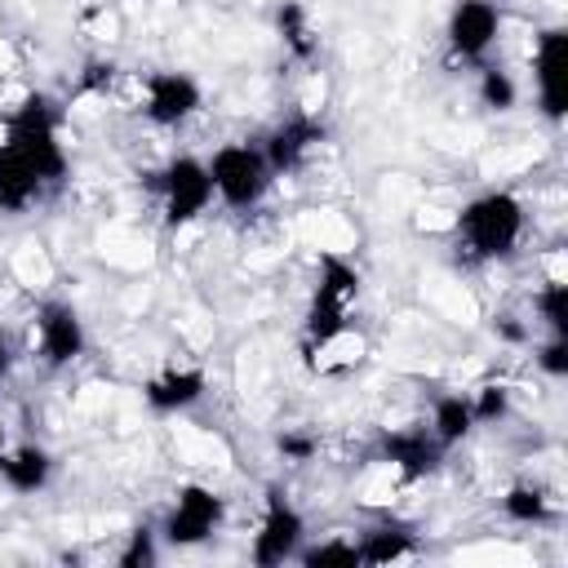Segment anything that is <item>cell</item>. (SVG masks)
Here are the masks:
<instances>
[{"instance_id":"23","label":"cell","mask_w":568,"mask_h":568,"mask_svg":"<svg viewBox=\"0 0 568 568\" xmlns=\"http://www.w3.org/2000/svg\"><path fill=\"white\" fill-rule=\"evenodd\" d=\"M479 102L493 106V111H510V106L519 102V84H515V75L501 71V67H484V71H479Z\"/></svg>"},{"instance_id":"12","label":"cell","mask_w":568,"mask_h":568,"mask_svg":"<svg viewBox=\"0 0 568 568\" xmlns=\"http://www.w3.org/2000/svg\"><path fill=\"white\" fill-rule=\"evenodd\" d=\"M324 138H328L324 120H315V115H288L284 124H275V129L266 133L262 155H266V164H271L275 178H280V173H297V169L320 151Z\"/></svg>"},{"instance_id":"6","label":"cell","mask_w":568,"mask_h":568,"mask_svg":"<svg viewBox=\"0 0 568 568\" xmlns=\"http://www.w3.org/2000/svg\"><path fill=\"white\" fill-rule=\"evenodd\" d=\"M306 546V519L302 510L280 493L271 488L266 493V510H262V524L253 532V546H248V559L257 568H280L288 559H297V550Z\"/></svg>"},{"instance_id":"8","label":"cell","mask_w":568,"mask_h":568,"mask_svg":"<svg viewBox=\"0 0 568 568\" xmlns=\"http://www.w3.org/2000/svg\"><path fill=\"white\" fill-rule=\"evenodd\" d=\"M200 106H204V89L186 71H151L146 84H142V115L160 129H173V124L191 120Z\"/></svg>"},{"instance_id":"26","label":"cell","mask_w":568,"mask_h":568,"mask_svg":"<svg viewBox=\"0 0 568 568\" xmlns=\"http://www.w3.org/2000/svg\"><path fill=\"white\" fill-rule=\"evenodd\" d=\"M537 368L546 373V377H568V337H555V333H546V342H537Z\"/></svg>"},{"instance_id":"11","label":"cell","mask_w":568,"mask_h":568,"mask_svg":"<svg viewBox=\"0 0 568 568\" xmlns=\"http://www.w3.org/2000/svg\"><path fill=\"white\" fill-rule=\"evenodd\" d=\"M497 31H501V9L493 0H457L444 27L448 49L462 62H484L488 49L497 44Z\"/></svg>"},{"instance_id":"9","label":"cell","mask_w":568,"mask_h":568,"mask_svg":"<svg viewBox=\"0 0 568 568\" xmlns=\"http://www.w3.org/2000/svg\"><path fill=\"white\" fill-rule=\"evenodd\" d=\"M89 337H84V320L71 302H40L36 311V351L44 359V368H67L84 355Z\"/></svg>"},{"instance_id":"15","label":"cell","mask_w":568,"mask_h":568,"mask_svg":"<svg viewBox=\"0 0 568 568\" xmlns=\"http://www.w3.org/2000/svg\"><path fill=\"white\" fill-rule=\"evenodd\" d=\"M40 191H44V178L36 173V164L18 146L0 142V209L4 213H27L40 200Z\"/></svg>"},{"instance_id":"17","label":"cell","mask_w":568,"mask_h":568,"mask_svg":"<svg viewBox=\"0 0 568 568\" xmlns=\"http://www.w3.org/2000/svg\"><path fill=\"white\" fill-rule=\"evenodd\" d=\"M355 550H359V564L368 568H382V564H399V559H417L422 546L408 528L399 524H382V528H368L364 537H355Z\"/></svg>"},{"instance_id":"2","label":"cell","mask_w":568,"mask_h":568,"mask_svg":"<svg viewBox=\"0 0 568 568\" xmlns=\"http://www.w3.org/2000/svg\"><path fill=\"white\" fill-rule=\"evenodd\" d=\"M355 297H359V271L337 253H320V284L306 306V351H328L337 337H346Z\"/></svg>"},{"instance_id":"22","label":"cell","mask_w":568,"mask_h":568,"mask_svg":"<svg viewBox=\"0 0 568 568\" xmlns=\"http://www.w3.org/2000/svg\"><path fill=\"white\" fill-rule=\"evenodd\" d=\"M532 311L541 315L546 333L568 337V288H564V280H546V284L532 293Z\"/></svg>"},{"instance_id":"20","label":"cell","mask_w":568,"mask_h":568,"mask_svg":"<svg viewBox=\"0 0 568 568\" xmlns=\"http://www.w3.org/2000/svg\"><path fill=\"white\" fill-rule=\"evenodd\" d=\"M501 515L515 519V524H550L555 506L537 484H510L506 497H501Z\"/></svg>"},{"instance_id":"16","label":"cell","mask_w":568,"mask_h":568,"mask_svg":"<svg viewBox=\"0 0 568 568\" xmlns=\"http://www.w3.org/2000/svg\"><path fill=\"white\" fill-rule=\"evenodd\" d=\"M49 475H53V457L40 444H18V448L0 453V479L13 493H40L49 484Z\"/></svg>"},{"instance_id":"13","label":"cell","mask_w":568,"mask_h":568,"mask_svg":"<svg viewBox=\"0 0 568 568\" xmlns=\"http://www.w3.org/2000/svg\"><path fill=\"white\" fill-rule=\"evenodd\" d=\"M444 453H448V448L430 435V426H399V430H386V435H382V457H386V462L395 466V475L408 479V484L435 475L439 462H444Z\"/></svg>"},{"instance_id":"19","label":"cell","mask_w":568,"mask_h":568,"mask_svg":"<svg viewBox=\"0 0 568 568\" xmlns=\"http://www.w3.org/2000/svg\"><path fill=\"white\" fill-rule=\"evenodd\" d=\"M275 27H280V40L293 58H315L320 53V36L311 27V13L302 0H284L280 13H275Z\"/></svg>"},{"instance_id":"3","label":"cell","mask_w":568,"mask_h":568,"mask_svg":"<svg viewBox=\"0 0 568 568\" xmlns=\"http://www.w3.org/2000/svg\"><path fill=\"white\" fill-rule=\"evenodd\" d=\"M58 124H62V115H58L53 98L27 93L22 106L9 115V129H4V142L18 146L36 164L44 186H58L67 178V151H62V138H58Z\"/></svg>"},{"instance_id":"18","label":"cell","mask_w":568,"mask_h":568,"mask_svg":"<svg viewBox=\"0 0 568 568\" xmlns=\"http://www.w3.org/2000/svg\"><path fill=\"white\" fill-rule=\"evenodd\" d=\"M470 430H475L470 395H439L435 408H430V435H435L444 448H453V444H462Z\"/></svg>"},{"instance_id":"21","label":"cell","mask_w":568,"mask_h":568,"mask_svg":"<svg viewBox=\"0 0 568 568\" xmlns=\"http://www.w3.org/2000/svg\"><path fill=\"white\" fill-rule=\"evenodd\" d=\"M297 564L302 568H359V550H355V537H324L315 546H302Z\"/></svg>"},{"instance_id":"1","label":"cell","mask_w":568,"mask_h":568,"mask_svg":"<svg viewBox=\"0 0 568 568\" xmlns=\"http://www.w3.org/2000/svg\"><path fill=\"white\" fill-rule=\"evenodd\" d=\"M457 240L475 262L510 257L524 240V204L510 191H479L457 213Z\"/></svg>"},{"instance_id":"28","label":"cell","mask_w":568,"mask_h":568,"mask_svg":"<svg viewBox=\"0 0 568 568\" xmlns=\"http://www.w3.org/2000/svg\"><path fill=\"white\" fill-rule=\"evenodd\" d=\"M315 448H320L315 435H302V430H284V435H280V453H284L288 462H306Z\"/></svg>"},{"instance_id":"27","label":"cell","mask_w":568,"mask_h":568,"mask_svg":"<svg viewBox=\"0 0 568 568\" xmlns=\"http://www.w3.org/2000/svg\"><path fill=\"white\" fill-rule=\"evenodd\" d=\"M115 80V67L111 62H89L84 75H80V93H106Z\"/></svg>"},{"instance_id":"10","label":"cell","mask_w":568,"mask_h":568,"mask_svg":"<svg viewBox=\"0 0 568 568\" xmlns=\"http://www.w3.org/2000/svg\"><path fill=\"white\" fill-rule=\"evenodd\" d=\"M532 80H537V106L550 124L564 120L568 106V40L564 27H546L532 49Z\"/></svg>"},{"instance_id":"29","label":"cell","mask_w":568,"mask_h":568,"mask_svg":"<svg viewBox=\"0 0 568 568\" xmlns=\"http://www.w3.org/2000/svg\"><path fill=\"white\" fill-rule=\"evenodd\" d=\"M9 368H13V346H9V337L0 328V377H9Z\"/></svg>"},{"instance_id":"14","label":"cell","mask_w":568,"mask_h":568,"mask_svg":"<svg viewBox=\"0 0 568 568\" xmlns=\"http://www.w3.org/2000/svg\"><path fill=\"white\" fill-rule=\"evenodd\" d=\"M204 386H209L204 368H164L142 386V399L151 413H182L204 399Z\"/></svg>"},{"instance_id":"24","label":"cell","mask_w":568,"mask_h":568,"mask_svg":"<svg viewBox=\"0 0 568 568\" xmlns=\"http://www.w3.org/2000/svg\"><path fill=\"white\" fill-rule=\"evenodd\" d=\"M115 559H120V568H151V564L160 559L155 532H151V528H133L129 541H124V550H120Z\"/></svg>"},{"instance_id":"25","label":"cell","mask_w":568,"mask_h":568,"mask_svg":"<svg viewBox=\"0 0 568 568\" xmlns=\"http://www.w3.org/2000/svg\"><path fill=\"white\" fill-rule=\"evenodd\" d=\"M506 408H510V390H506V386H479V390L470 395L475 426H479V422H497V417H506Z\"/></svg>"},{"instance_id":"5","label":"cell","mask_w":568,"mask_h":568,"mask_svg":"<svg viewBox=\"0 0 568 568\" xmlns=\"http://www.w3.org/2000/svg\"><path fill=\"white\" fill-rule=\"evenodd\" d=\"M146 186L160 195L164 204V222L169 226H186L195 222L209 204H213V178L209 164L195 155H173L160 173H146Z\"/></svg>"},{"instance_id":"30","label":"cell","mask_w":568,"mask_h":568,"mask_svg":"<svg viewBox=\"0 0 568 568\" xmlns=\"http://www.w3.org/2000/svg\"><path fill=\"white\" fill-rule=\"evenodd\" d=\"M0 453H4V413H0Z\"/></svg>"},{"instance_id":"7","label":"cell","mask_w":568,"mask_h":568,"mask_svg":"<svg viewBox=\"0 0 568 568\" xmlns=\"http://www.w3.org/2000/svg\"><path fill=\"white\" fill-rule=\"evenodd\" d=\"M226 519V501L209 484H182L173 493V506L164 515V541L169 546H200L209 541Z\"/></svg>"},{"instance_id":"4","label":"cell","mask_w":568,"mask_h":568,"mask_svg":"<svg viewBox=\"0 0 568 568\" xmlns=\"http://www.w3.org/2000/svg\"><path fill=\"white\" fill-rule=\"evenodd\" d=\"M204 164H209V178H213V195H217L226 209H235V213L257 209V204L266 200L271 182H275V173H271L262 146H248V142H226V146H217L213 160H204Z\"/></svg>"}]
</instances>
